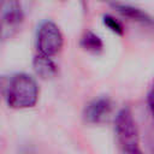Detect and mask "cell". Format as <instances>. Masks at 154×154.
<instances>
[{
	"label": "cell",
	"instance_id": "3957f363",
	"mask_svg": "<svg viewBox=\"0 0 154 154\" xmlns=\"http://www.w3.org/2000/svg\"><path fill=\"white\" fill-rule=\"evenodd\" d=\"M24 20L22 4L16 0L0 1V41L6 42L16 36Z\"/></svg>",
	"mask_w": 154,
	"mask_h": 154
},
{
	"label": "cell",
	"instance_id": "8992f818",
	"mask_svg": "<svg viewBox=\"0 0 154 154\" xmlns=\"http://www.w3.org/2000/svg\"><path fill=\"white\" fill-rule=\"evenodd\" d=\"M109 5L117 12H119L122 16L130 18L131 20H136V22H140L143 24H149V25L153 23L152 17L142 8H138V7L129 5V4H123V2H111Z\"/></svg>",
	"mask_w": 154,
	"mask_h": 154
},
{
	"label": "cell",
	"instance_id": "8fae6325",
	"mask_svg": "<svg viewBox=\"0 0 154 154\" xmlns=\"http://www.w3.org/2000/svg\"><path fill=\"white\" fill-rule=\"evenodd\" d=\"M137 154H142V152H140V153H137Z\"/></svg>",
	"mask_w": 154,
	"mask_h": 154
},
{
	"label": "cell",
	"instance_id": "7a4b0ae2",
	"mask_svg": "<svg viewBox=\"0 0 154 154\" xmlns=\"http://www.w3.org/2000/svg\"><path fill=\"white\" fill-rule=\"evenodd\" d=\"M114 130L119 146L126 154L140 153L138 130L134 114L129 107H123L116 116Z\"/></svg>",
	"mask_w": 154,
	"mask_h": 154
},
{
	"label": "cell",
	"instance_id": "ba28073f",
	"mask_svg": "<svg viewBox=\"0 0 154 154\" xmlns=\"http://www.w3.org/2000/svg\"><path fill=\"white\" fill-rule=\"evenodd\" d=\"M81 47L93 54H97L100 52H102L103 49V42L101 40V37L99 35H96L95 32L88 30L83 34L82 38H81Z\"/></svg>",
	"mask_w": 154,
	"mask_h": 154
},
{
	"label": "cell",
	"instance_id": "30bf717a",
	"mask_svg": "<svg viewBox=\"0 0 154 154\" xmlns=\"http://www.w3.org/2000/svg\"><path fill=\"white\" fill-rule=\"evenodd\" d=\"M153 91H152V89H149V91H148V95H147V102H148V109H149V112L152 113V109H153Z\"/></svg>",
	"mask_w": 154,
	"mask_h": 154
},
{
	"label": "cell",
	"instance_id": "5b68a950",
	"mask_svg": "<svg viewBox=\"0 0 154 154\" xmlns=\"http://www.w3.org/2000/svg\"><path fill=\"white\" fill-rule=\"evenodd\" d=\"M113 102L107 96L95 97L83 108V119L88 124H101L111 114Z\"/></svg>",
	"mask_w": 154,
	"mask_h": 154
},
{
	"label": "cell",
	"instance_id": "277c9868",
	"mask_svg": "<svg viewBox=\"0 0 154 154\" xmlns=\"http://www.w3.org/2000/svg\"><path fill=\"white\" fill-rule=\"evenodd\" d=\"M64 45V36L60 28L52 20H43L36 34V48L38 54L45 57H54Z\"/></svg>",
	"mask_w": 154,
	"mask_h": 154
},
{
	"label": "cell",
	"instance_id": "52a82bcc",
	"mask_svg": "<svg viewBox=\"0 0 154 154\" xmlns=\"http://www.w3.org/2000/svg\"><path fill=\"white\" fill-rule=\"evenodd\" d=\"M32 67L35 73L42 78V79H48L52 78L57 75V65L49 57H45L41 54H36L32 59Z\"/></svg>",
	"mask_w": 154,
	"mask_h": 154
},
{
	"label": "cell",
	"instance_id": "6da1fadb",
	"mask_svg": "<svg viewBox=\"0 0 154 154\" xmlns=\"http://www.w3.org/2000/svg\"><path fill=\"white\" fill-rule=\"evenodd\" d=\"M5 99L7 105L14 109L34 107L38 100V87L35 78L24 72L13 75L7 83Z\"/></svg>",
	"mask_w": 154,
	"mask_h": 154
},
{
	"label": "cell",
	"instance_id": "9c48e42d",
	"mask_svg": "<svg viewBox=\"0 0 154 154\" xmlns=\"http://www.w3.org/2000/svg\"><path fill=\"white\" fill-rule=\"evenodd\" d=\"M102 23L112 32H114L117 35H120V36L124 34V26H123V24L117 18H114L113 16H111V14H103L102 16Z\"/></svg>",
	"mask_w": 154,
	"mask_h": 154
}]
</instances>
